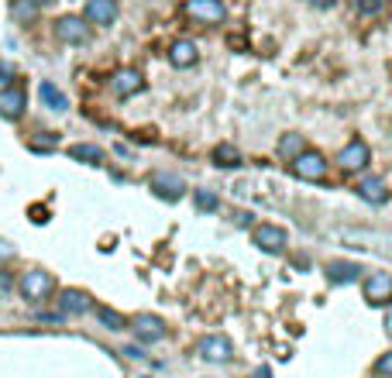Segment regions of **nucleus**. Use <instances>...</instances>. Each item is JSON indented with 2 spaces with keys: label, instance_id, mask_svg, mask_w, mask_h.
<instances>
[{
  "label": "nucleus",
  "instance_id": "f257e3e1",
  "mask_svg": "<svg viewBox=\"0 0 392 378\" xmlns=\"http://www.w3.org/2000/svg\"><path fill=\"white\" fill-rule=\"evenodd\" d=\"M21 296L28 299V303H45L48 296H52V289H55V279L48 276V272H42V269H28L24 276H21Z\"/></svg>",
  "mask_w": 392,
  "mask_h": 378
},
{
  "label": "nucleus",
  "instance_id": "f03ea898",
  "mask_svg": "<svg viewBox=\"0 0 392 378\" xmlns=\"http://www.w3.org/2000/svg\"><path fill=\"white\" fill-rule=\"evenodd\" d=\"M196 354H199L203 361H210V365H227V361L234 358V344H231V337H224V334H206V337H199Z\"/></svg>",
  "mask_w": 392,
  "mask_h": 378
},
{
  "label": "nucleus",
  "instance_id": "7ed1b4c3",
  "mask_svg": "<svg viewBox=\"0 0 392 378\" xmlns=\"http://www.w3.org/2000/svg\"><path fill=\"white\" fill-rule=\"evenodd\" d=\"M183 14L196 24H224L227 21V7L224 0H186Z\"/></svg>",
  "mask_w": 392,
  "mask_h": 378
},
{
  "label": "nucleus",
  "instance_id": "20e7f679",
  "mask_svg": "<svg viewBox=\"0 0 392 378\" xmlns=\"http://www.w3.org/2000/svg\"><path fill=\"white\" fill-rule=\"evenodd\" d=\"M368 162H372V152H368V145H365L362 138L348 141V145L337 152V165H341V172H344V176H355V172H362Z\"/></svg>",
  "mask_w": 392,
  "mask_h": 378
},
{
  "label": "nucleus",
  "instance_id": "39448f33",
  "mask_svg": "<svg viewBox=\"0 0 392 378\" xmlns=\"http://www.w3.org/2000/svg\"><path fill=\"white\" fill-rule=\"evenodd\" d=\"M55 38L62 45H87L90 42V24L83 17H76V14H62L55 21Z\"/></svg>",
  "mask_w": 392,
  "mask_h": 378
},
{
  "label": "nucleus",
  "instance_id": "423d86ee",
  "mask_svg": "<svg viewBox=\"0 0 392 378\" xmlns=\"http://www.w3.org/2000/svg\"><path fill=\"white\" fill-rule=\"evenodd\" d=\"M251 237H255V244H258L265 255H283L286 244H289V234H286V227H279V224H258V227L251 231Z\"/></svg>",
  "mask_w": 392,
  "mask_h": 378
},
{
  "label": "nucleus",
  "instance_id": "0eeeda50",
  "mask_svg": "<svg viewBox=\"0 0 392 378\" xmlns=\"http://www.w3.org/2000/svg\"><path fill=\"white\" fill-rule=\"evenodd\" d=\"M293 176L296 179H306V183H317V179H323L327 176V162H323V155L320 152H299L293 159Z\"/></svg>",
  "mask_w": 392,
  "mask_h": 378
},
{
  "label": "nucleus",
  "instance_id": "6e6552de",
  "mask_svg": "<svg viewBox=\"0 0 392 378\" xmlns=\"http://www.w3.org/2000/svg\"><path fill=\"white\" fill-rule=\"evenodd\" d=\"M127 330H131L141 344H159V341L166 337V323H162L159 316H152V313H138Z\"/></svg>",
  "mask_w": 392,
  "mask_h": 378
},
{
  "label": "nucleus",
  "instance_id": "1a4fd4ad",
  "mask_svg": "<svg viewBox=\"0 0 392 378\" xmlns=\"http://www.w3.org/2000/svg\"><path fill=\"white\" fill-rule=\"evenodd\" d=\"M148 186H152V192H155L159 199H166V203H176V199H183V192H186V183H183L176 172H152Z\"/></svg>",
  "mask_w": 392,
  "mask_h": 378
},
{
  "label": "nucleus",
  "instance_id": "9d476101",
  "mask_svg": "<svg viewBox=\"0 0 392 378\" xmlns=\"http://www.w3.org/2000/svg\"><path fill=\"white\" fill-rule=\"evenodd\" d=\"M365 299L372 306H392V276L389 272H368L365 276Z\"/></svg>",
  "mask_w": 392,
  "mask_h": 378
},
{
  "label": "nucleus",
  "instance_id": "9b49d317",
  "mask_svg": "<svg viewBox=\"0 0 392 378\" xmlns=\"http://www.w3.org/2000/svg\"><path fill=\"white\" fill-rule=\"evenodd\" d=\"M110 90H114V96H121V100L138 96L145 90V76H141L138 69H117L114 80H110Z\"/></svg>",
  "mask_w": 392,
  "mask_h": 378
},
{
  "label": "nucleus",
  "instance_id": "f8f14e48",
  "mask_svg": "<svg viewBox=\"0 0 392 378\" xmlns=\"http://www.w3.org/2000/svg\"><path fill=\"white\" fill-rule=\"evenodd\" d=\"M117 0H87V14H83V21L93 28H107V24H114L117 21Z\"/></svg>",
  "mask_w": 392,
  "mask_h": 378
},
{
  "label": "nucleus",
  "instance_id": "ddd939ff",
  "mask_svg": "<svg viewBox=\"0 0 392 378\" xmlns=\"http://www.w3.org/2000/svg\"><path fill=\"white\" fill-rule=\"evenodd\" d=\"M24 107H28V93H24L21 87H3V90H0V117L17 120V117L24 114Z\"/></svg>",
  "mask_w": 392,
  "mask_h": 378
},
{
  "label": "nucleus",
  "instance_id": "4468645a",
  "mask_svg": "<svg viewBox=\"0 0 392 378\" xmlns=\"http://www.w3.org/2000/svg\"><path fill=\"white\" fill-rule=\"evenodd\" d=\"M59 306H62V313L80 316V313H90V309H93V299H90V292H83V289H62Z\"/></svg>",
  "mask_w": 392,
  "mask_h": 378
},
{
  "label": "nucleus",
  "instance_id": "2eb2a0df",
  "mask_svg": "<svg viewBox=\"0 0 392 378\" xmlns=\"http://www.w3.org/2000/svg\"><path fill=\"white\" fill-rule=\"evenodd\" d=\"M169 62L176 66V69H193L196 62H199V52H196L193 42H186V38H179L172 48H169Z\"/></svg>",
  "mask_w": 392,
  "mask_h": 378
},
{
  "label": "nucleus",
  "instance_id": "dca6fc26",
  "mask_svg": "<svg viewBox=\"0 0 392 378\" xmlns=\"http://www.w3.org/2000/svg\"><path fill=\"white\" fill-rule=\"evenodd\" d=\"M210 162L220 165V169H238V165H241V152H238L231 141H220V145L210 152Z\"/></svg>",
  "mask_w": 392,
  "mask_h": 378
},
{
  "label": "nucleus",
  "instance_id": "f3484780",
  "mask_svg": "<svg viewBox=\"0 0 392 378\" xmlns=\"http://www.w3.org/2000/svg\"><path fill=\"white\" fill-rule=\"evenodd\" d=\"M38 96H42V103H45L48 110H69V96L62 93L55 83H42V87H38Z\"/></svg>",
  "mask_w": 392,
  "mask_h": 378
},
{
  "label": "nucleus",
  "instance_id": "a211bd4d",
  "mask_svg": "<svg viewBox=\"0 0 392 378\" xmlns=\"http://www.w3.org/2000/svg\"><path fill=\"white\" fill-rule=\"evenodd\" d=\"M358 276H362V269L355 262H330L327 265V279L330 282H355Z\"/></svg>",
  "mask_w": 392,
  "mask_h": 378
},
{
  "label": "nucleus",
  "instance_id": "6ab92c4d",
  "mask_svg": "<svg viewBox=\"0 0 392 378\" xmlns=\"http://www.w3.org/2000/svg\"><path fill=\"white\" fill-rule=\"evenodd\" d=\"M358 196L368 199V203H386V199H389V189H386L382 179H365V183L358 186Z\"/></svg>",
  "mask_w": 392,
  "mask_h": 378
},
{
  "label": "nucleus",
  "instance_id": "aec40b11",
  "mask_svg": "<svg viewBox=\"0 0 392 378\" xmlns=\"http://www.w3.org/2000/svg\"><path fill=\"white\" fill-rule=\"evenodd\" d=\"M299 152H306V141H303V134H283V138H279V159L293 162Z\"/></svg>",
  "mask_w": 392,
  "mask_h": 378
},
{
  "label": "nucleus",
  "instance_id": "412c9836",
  "mask_svg": "<svg viewBox=\"0 0 392 378\" xmlns=\"http://www.w3.org/2000/svg\"><path fill=\"white\" fill-rule=\"evenodd\" d=\"M69 159L87 162V165H100V162H103V152H100L97 145H73V148H69Z\"/></svg>",
  "mask_w": 392,
  "mask_h": 378
},
{
  "label": "nucleus",
  "instance_id": "4be33fe9",
  "mask_svg": "<svg viewBox=\"0 0 392 378\" xmlns=\"http://www.w3.org/2000/svg\"><path fill=\"white\" fill-rule=\"evenodd\" d=\"M97 320L107 327V330H124V327H127V320H124L121 313L107 309V306H97Z\"/></svg>",
  "mask_w": 392,
  "mask_h": 378
},
{
  "label": "nucleus",
  "instance_id": "5701e85b",
  "mask_svg": "<svg viewBox=\"0 0 392 378\" xmlns=\"http://www.w3.org/2000/svg\"><path fill=\"white\" fill-rule=\"evenodd\" d=\"M10 14H14L17 21H31V17L38 14V7H35L31 0H14V3H10Z\"/></svg>",
  "mask_w": 392,
  "mask_h": 378
},
{
  "label": "nucleus",
  "instance_id": "b1692460",
  "mask_svg": "<svg viewBox=\"0 0 392 378\" xmlns=\"http://www.w3.org/2000/svg\"><path fill=\"white\" fill-rule=\"evenodd\" d=\"M386 10V0H358V14L362 17H379Z\"/></svg>",
  "mask_w": 392,
  "mask_h": 378
},
{
  "label": "nucleus",
  "instance_id": "393cba45",
  "mask_svg": "<svg viewBox=\"0 0 392 378\" xmlns=\"http://www.w3.org/2000/svg\"><path fill=\"white\" fill-rule=\"evenodd\" d=\"M196 206L199 210H217V196L210 189H196Z\"/></svg>",
  "mask_w": 392,
  "mask_h": 378
},
{
  "label": "nucleus",
  "instance_id": "a878e982",
  "mask_svg": "<svg viewBox=\"0 0 392 378\" xmlns=\"http://www.w3.org/2000/svg\"><path fill=\"white\" fill-rule=\"evenodd\" d=\"M372 372H375L379 378H392V351H386V354L375 361V368H372Z\"/></svg>",
  "mask_w": 392,
  "mask_h": 378
},
{
  "label": "nucleus",
  "instance_id": "bb28decb",
  "mask_svg": "<svg viewBox=\"0 0 392 378\" xmlns=\"http://www.w3.org/2000/svg\"><path fill=\"white\" fill-rule=\"evenodd\" d=\"M10 83V66H0V90Z\"/></svg>",
  "mask_w": 392,
  "mask_h": 378
},
{
  "label": "nucleus",
  "instance_id": "cd10ccee",
  "mask_svg": "<svg viewBox=\"0 0 392 378\" xmlns=\"http://www.w3.org/2000/svg\"><path fill=\"white\" fill-rule=\"evenodd\" d=\"M248 378H272V368H265V365H262V368H255Z\"/></svg>",
  "mask_w": 392,
  "mask_h": 378
},
{
  "label": "nucleus",
  "instance_id": "c85d7f7f",
  "mask_svg": "<svg viewBox=\"0 0 392 378\" xmlns=\"http://www.w3.org/2000/svg\"><path fill=\"white\" fill-rule=\"evenodd\" d=\"M0 258H14V248L7 241H0Z\"/></svg>",
  "mask_w": 392,
  "mask_h": 378
},
{
  "label": "nucleus",
  "instance_id": "c756f323",
  "mask_svg": "<svg viewBox=\"0 0 392 378\" xmlns=\"http://www.w3.org/2000/svg\"><path fill=\"white\" fill-rule=\"evenodd\" d=\"M310 3H313V7H334L337 0H310Z\"/></svg>",
  "mask_w": 392,
  "mask_h": 378
},
{
  "label": "nucleus",
  "instance_id": "7c9ffc66",
  "mask_svg": "<svg viewBox=\"0 0 392 378\" xmlns=\"http://www.w3.org/2000/svg\"><path fill=\"white\" fill-rule=\"evenodd\" d=\"M386 334L392 337V306H389V313H386Z\"/></svg>",
  "mask_w": 392,
  "mask_h": 378
},
{
  "label": "nucleus",
  "instance_id": "2f4dec72",
  "mask_svg": "<svg viewBox=\"0 0 392 378\" xmlns=\"http://www.w3.org/2000/svg\"><path fill=\"white\" fill-rule=\"evenodd\" d=\"M0 289H10V279H7L3 272H0Z\"/></svg>",
  "mask_w": 392,
  "mask_h": 378
},
{
  "label": "nucleus",
  "instance_id": "473e14b6",
  "mask_svg": "<svg viewBox=\"0 0 392 378\" xmlns=\"http://www.w3.org/2000/svg\"><path fill=\"white\" fill-rule=\"evenodd\" d=\"M35 7H48V3H55V0H31Z\"/></svg>",
  "mask_w": 392,
  "mask_h": 378
}]
</instances>
